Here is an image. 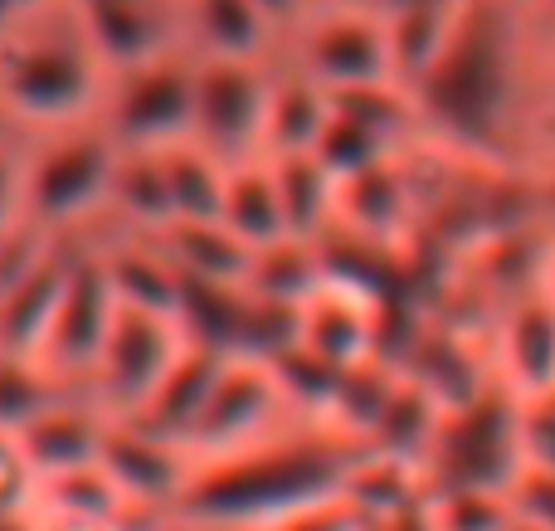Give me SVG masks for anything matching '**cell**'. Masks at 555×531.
Returning <instances> with one entry per match:
<instances>
[{"label":"cell","instance_id":"31","mask_svg":"<svg viewBox=\"0 0 555 531\" xmlns=\"http://www.w3.org/2000/svg\"><path fill=\"white\" fill-rule=\"evenodd\" d=\"M25 220V137L0 142V234Z\"/></svg>","mask_w":555,"mask_h":531},{"label":"cell","instance_id":"5","mask_svg":"<svg viewBox=\"0 0 555 531\" xmlns=\"http://www.w3.org/2000/svg\"><path fill=\"white\" fill-rule=\"evenodd\" d=\"M278 59L293 64L297 74L317 78L332 93L404 83L385 0H322L283 39V54Z\"/></svg>","mask_w":555,"mask_h":531},{"label":"cell","instance_id":"8","mask_svg":"<svg viewBox=\"0 0 555 531\" xmlns=\"http://www.w3.org/2000/svg\"><path fill=\"white\" fill-rule=\"evenodd\" d=\"M278 59H210L195 54V146L244 166L263 156Z\"/></svg>","mask_w":555,"mask_h":531},{"label":"cell","instance_id":"10","mask_svg":"<svg viewBox=\"0 0 555 531\" xmlns=\"http://www.w3.org/2000/svg\"><path fill=\"white\" fill-rule=\"evenodd\" d=\"M287 419H297V410L287 405L283 386H278V371L269 361L230 357L220 380H215L210 400H205L201 419H195L191 439H185V449L195 458L230 454V449H244L254 439L283 429Z\"/></svg>","mask_w":555,"mask_h":531},{"label":"cell","instance_id":"12","mask_svg":"<svg viewBox=\"0 0 555 531\" xmlns=\"http://www.w3.org/2000/svg\"><path fill=\"white\" fill-rule=\"evenodd\" d=\"M103 468L122 488L132 513H176L195 474V454L132 419H113L103 439Z\"/></svg>","mask_w":555,"mask_h":531},{"label":"cell","instance_id":"28","mask_svg":"<svg viewBox=\"0 0 555 531\" xmlns=\"http://www.w3.org/2000/svg\"><path fill=\"white\" fill-rule=\"evenodd\" d=\"M68 376H59L54 366H44L39 357H20V351H0V435H20L35 415H44L49 405H59L64 396H74Z\"/></svg>","mask_w":555,"mask_h":531},{"label":"cell","instance_id":"19","mask_svg":"<svg viewBox=\"0 0 555 531\" xmlns=\"http://www.w3.org/2000/svg\"><path fill=\"white\" fill-rule=\"evenodd\" d=\"M185 49L210 59H278L283 29L259 0H181Z\"/></svg>","mask_w":555,"mask_h":531},{"label":"cell","instance_id":"3","mask_svg":"<svg viewBox=\"0 0 555 531\" xmlns=\"http://www.w3.org/2000/svg\"><path fill=\"white\" fill-rule=\"evenodd\" d=\"M107 88L113 68L98 54L78 0H54L0 29V103L25 137L103 117Z\"/></svg>","mask_w":555,"mask_h":531},{"label":"cell","instance_id":"25","mask_svg":"<svg viewBox=\"0 0 555 531\" xmlns=\"http://www.w3.org/2000/svg\"><path fill=\"white\" fill-rule=\"evenodd\" d=\"M176 224L171 205V176H166V152H127L117 166L113 185V230L127 234H166Z\"/></svg>","mask_w":555,"mask_h":531},{"label":"cell","instance_id":"9","mask_svg":"<svg viewBox=\"0 0 555 531\" xmlns=\"http://www.w3.org/2000/svg\"><path fill=\"white\" fill-rule=\"evenodd\" d=\"M191 347L185 327L176 318H156V312L117 308V322L103 341L93 376H88V396L107 410L113 419H132L146 400L156 396L181 351Z\"/></svg>","mask_w":555,"mask_h":531},{"label":"cell","instance_id":"13","mask_svg":"<svg viewBox=\"0 0 555 531\" xmlns=\"http://www.w3.org/2000/svg\"><path fill=\"white\" fill-rule=\"evenodd\" d=\"M78 10L113 74L185 49L181 0H78Z\"/></svg>","mask_w":555,"mask_h":531},{"label":"cell","instance_id":"33","mask_svg":"<svg viewBox=\"0 0 555 531\" xmlns=\"http://www.w3.org/2000/svg\"><path fill=\"white\" fill-rule=\"evenodd\" d=\"M44 5H54V0H0V29L25 20V15H35V10H44Z\"/></svg>","mask_w":555,"mask_h":531},{"label":"cell","instance_id":"20","mask_svg":"<svg viewBox=\"0 0 555 531\" xmlns=\"http://www.w3.org/2000/svg\"><path fill=\"white\" fill-rule=\"evenodd\" d=\"M224 361H230L224 351L195 347V341H191V347L181 351V361L171 366V376L156 386V396L132 415V425H142V429H152V435L185 444V439H191V429H195V419H201V410H205V400H210L215 380H220Z\"/></svg>","mask_w":555,"mask_h":531},{"label":"cell","instance_id":"6","mask_svg":"<svg viewBox=\"0 0 555 531\" xmlns=\"http://www.w3.org/2000/svg\"><path fill=\"white\" fill-rule=\"evenodd\" d=\"M527 474L521 454V396L507 380H492L463 405H449L424 458L429 488H512Z\"/></svg>","mask_w":555,"mask_h":531},{"label":"cell","instance_id":"17","mask_svg":"<svg viewBox=\"0 0 555 531\" xmlns=\"http://www.w3.org/2000/svg\"><path fill=\"white\" fill-rule=\"evenodd\" d=\"M107 425H113V415L88 390H74L59 405H49L44 415L29 419L15 435V444L25 454V464L35 468V478H54V474H68V468L98 464Z\"/></svg>","mask_w":555,"mask_h":531},{"label":"cell","instance_id":"35","mask_svg":"<svg viewBox=\"0 0 555 531\" xmlns=\"http://www.w3.org/2000/svg\"><path fill=\"white\" fill-rule=\"evenodd\" d=\"M541 279H546V288L555 293V254H551V259H546V273H541Z\"/></svg>","mask_w":555,"mask_h":531},{"label":"cell","instance_id":"15","mask_svg":"<svg viewBox=\"0 0 555 531\" xmlns=\"http://www.w3.org/2000/svg\"><path fill=\"white\" fill-rule=\"evenodd\" d=\"M78 239H54L20 279L0 288V351H20V357H39L54 327L59 298L74 273Z\"/></svg>","mask_w":555,"mask_h":531},{"label":"cell","instance_id":"1","mask_svg":"<svg viewBox=\"0 0 555 531\" xmlns=\"http://www.w3.org/2000/svg\"><path fill=\"white\" fill-rule=\"evenodd\" d=\"M551 0H459L443 49L410 83L420 142L482 176H531L555 161Z\"/></svg>","mask_w":555,"mask_h":531},{"label":"cell","instance_id":"29","mask_svg":"<svg viewBox=\"0 0 555 531\" xmlns=\"http://www.w3.org/2000/svg\"><path fill=\"white\" fill-rule=\"evenodd\" d=\"M166 176H171L176 220H224L230 166H224L220 156H210L195 142L171 146V152H166Z\"/></svg>","mask_w":555,"mask_h":531},{"label":"cell","instance_id":"21","mask_svg":"<svg viewBox=\"0 0 555 531\" xmlns=\"http://www.w3.org/2000/svg\"><path fill=\"white\" fill-rule=\"evenodd\" d=\"M332 88H322L317 78L297 74L293 64L278 59L273 93H269V127H263V156H297L317 152L326 122H332Z\"/></svg>","mask_w":555,"mask_h":531},{"label":"cell","instance_id":"32","mask_svg":"<svg viewBox=\"0 0 555 531\" xmlns=\"http://www.w3.org/2000/svg\"><path fill=\"white\" fill-rule=\"evenodd\" d=\"M517 507L527 531H555V474H521Z\"/></svg>","mask_w":555,"mask_h":531},{"label":"cell","instance_id":"27","mask_svg":"<svg viewBox=\"0 0 555 531\" xmlns=\"http://www.w3.org/2000/svg\"><path fill=\"white\" fill-rule=\"evenodd\" d=\"M429 497V478L420 464L410 458L380 454V449L365 444V454L356 458L351 478H346V507H351L361 522H385V517L404 513L410 503Z\"/></svg>","mask_w":555,"mask_h":531},{"label":"cell","instance_id":"4","mask_svg":"<svg viewBox=\"0 0 555 531\" xmlns=\"http://www.w3.org/2000/svg\"><path fill=\"white\" fill-rule=\"evenodd\" d=\"M122 142L103 117L25 137V224L54 239H98L113 230V185Z\"/></svg>","mask_w":555,"mask_h":531},{"label":"cell","instance_id":"30","mask_svg":"<svg viewBox=\"0 0 555 531\" xmlns=\"http://www.w3.org/2000/svg\"><path fill=\"white\" fill-rule=\"evenodd\" d=\"M439 531H527L512 488H429Z\"/></svg>","mask_w":555,"mask_h":531},{"label":"cell","instance_id":"26","mask_svg":"<svg viewBox=\"0 0 555 531\" xmlns=\"http://www.w3.org/2000/svg\"><path fill=\"white\" fill-rule=\"evenodd\" d=\"M224 224H230V230L240 234L249 249H269V244H278V239H293L269 156H259V161H244V166H230Z\"/></svg>","mask_w":555,"mask_h":531},{"label":"cell","instance_id":"11","mask_svg":"<svg viewBox=\"0 0 555 531\" xmlns=\"http://www.w3.org/2000/svg\"><path fill=\"white\" fill-rule=\"evenodd\" d=\"M117 308H122V302H117V293H113V279H107L98 239H78L74 273H68V288H64V298H59L54 327H49V341H44V351H39V361L88 390V376H93L98 357H103V341L117 322Z\"/></svg>","mask_w":555,"mask_h":531},{"label":"cell","instance_id":"18","mask_svg":"<svg viewBox=\"0 0 555 531\" xmlns=\"http://www.w3.org/2000/svg\"><path fill=\"white\" fill-rule=\"evenodd\" d=\"M98 249H103L107 279L122 308L137 312H156V318H176L181 322V293L185 279L176 269V259L162 249V239L152 234H127V230H107L98 234Z\"/></svg>","mask_w":555,"mask_h":531},{"label":"cell","instance_id":"16","mask_svg":"<svg viewBox=\"0 0 555 531\" xmlns=\"http://www.w3.org/2000/svg\"><path fill=\"white\" fill-rule=\"evenodd\" d=\"M375 341H380V298L361 283L326 273L322 288L302 302V347L336 366H356L375 357Z\"/></svg>","mask_w":555,"mask_h":531},{"label":"cell","instance_id":"22","mask_svg":"<svg viewBox=\"0 0 555 531\" xmlns=\"http://www.w3.org/2000/svg\"><path fill=\"white\" fill-rule=\"evenodd\" d=\"M162 239V249L176 259V269L185 279L201 283H230V288H249V269H254V249L230 230L224 220H176Z\"/></svg>","mask_w":555,"mask_h":531},{"label":"cell","instance_id":"36","mask_svg":"<svg viewBox=\"0 0 555 531\" xmlns=\"http://www.w3.org/2000/svg\"><path fill=\"white\" fill-rule=\"evenodd\" d=\"M356 531H375V527H365V522H361V527H356Z\"/></svg>","mask_w":555,"mask_h":531},{"label":"cell","instance_id":"23","mask_svg":"<svg viewBox=\"0 0 555 531\" xmlns=\"http://www.w3.org/2000/svg\"><path fill=\"white\" fill-rule=\"evenodd\" d=\"M35 513L44 522H74V527H122L132 517L122 488L103 468V458L88 468H68V474L39 478L35 483Z\"/></svg>","mask_w":555,"mask_h":531},{"label":"cell","instance_id":"14","mask_svg":"<svg viewBox=\"0 0 555 531\" xmlns=\"http://www.w3.org/2000/svg\"><path fill=\"white\" fill-rule=\"evenodd\" d=\"M492 366L517 396H546L555 390V293L546 279L521 288L502 312Z\"/></svg>","mask_w":555,"mask_h":531},{"label":"cell","instance_id":"34","mask_svg":"<svg viewBox=\"0 0 555 531\" xmlns=\"http://www.w3.org/2000/svg\"><path fill=\"white\" fill-rule=\"evenodd\" d=\"M15 137H25V132H20L15 117H10V113H5V103H0V142H15Z\"/></svg>","mask_w":555,"mask_h":531},{"label":"cell","instance_id":"2","mask_svg":"<svg viewBox=\"0 0 555 531\" xmlns=\"http://www.w3.org/2000/svg\"><path fill=\"white\" fill-rule=\"evenodd\" d=\"M365 439L332 419H287L283 429L215 458H195V474L176 513L205 531H269L293 517L346 503V478Z\"/></svg>","mask_w":555,"mask_h":531},{"label":"cell","instance_id":"7","mask_svg":"<svg viewBox=\"0 0 555 531\" xmlns=\"http://www.w3.org/2000/svg\"><path fill=\"white\" fill-rule=\"evenodd\" d=\"M103 122L127 152H171L195 142V54L171 49L146 64L117 68Z\"/></svg>","mask_w":555,"mask_h":531},{"label":"cell","instance_id":"24","mask_svg":"<svg viewBox=\"0 0 555 531\" xmlns=\"http://www.w3.org/2000/svg\"><path fill=\"white\" fill-rule=\"evenodd\" d=\"M273 176H278V195H283L287 210V230L293 239L322 244L326 234L336 230V200H341V181L317 161L312 152L297 156H269Z\"/></svg>","mask_w":555,"mask_h":531}]
</instances>
